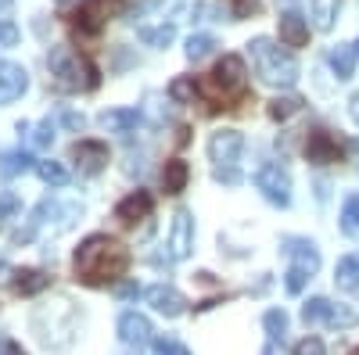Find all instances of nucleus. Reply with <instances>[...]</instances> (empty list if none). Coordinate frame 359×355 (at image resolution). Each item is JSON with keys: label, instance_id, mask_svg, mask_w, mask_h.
I'll return each instance as SVG.
<instances>
[{"label": "nucleus", "instance_id": "1", "mask_svg": "<svg viewBox=\"0 0 359 355\" xmlns=\"http://www.w3.org/2000/svg\"><path fill=\"white\" fill-rule=\"evenodd\" d=\"M126 270H130V251L108 233H90L76 248V277L86 287L115 284Z\"/></svg>", "mask_w": 359, "mask_h": 355}, {"label": "nucleus", "instance_id": "2", "mask_svg": "<svg viewBox=\"0 0 359 355\" xmlns=\"http://www.w3.org/2000/svg\"><path fill=\"white\" fill-rule=\"evenodd\" d=\"M47 69H50V83L54 90L62 94H79V90H94L101 83V72L90 57L76 54L72 47H54L47 57Z\"/></svg>", "mask_w": 359, "mask_h": 355}, {"label": "nucleus", "instance_id": "3", "mask_svg": "<svg viewBox=\"0 0 359 355\" xmlns=\"http://www.w3.org/2000/svg\"><path fill=\"white\" fill-rule=\"evenodd\" d=\"M248 50H252V65H255V72H259V79L266 86H294L298 62L287 50H280L273 40H266V36H255L248 43Z\"/></svg>", "mask_w": 359, "mask_h": 355}, {"label": "nucleus", "instance_id": "4", "mask_svg": "<svg viewBox=\"0 0 359 355\" xmlns=\"http://www.w3.org/2000/svg\"><path fill=\"white\" fill-rule=\"evenodd\" d=\"M245 76H248L245 57L226 54L223 62L212 69V76H208L205 83H198V90H201L205 97H212L216 104L230 108V101H245V97H248V90H245Z\"/></svg>", "mask_w": 359, "mask_h": 355}, {"label": "nucleus", "instance_id": "5", "mask_svg": "<svg viewBox=\"0 0 359 355\" xmlns=\"http://www.w3.org/2000/svg\"><path fill=\"white\" fill-rule=\"evenodd\" d=\"M245 151V137L237 130H219L208 137V162L216 165V180L226 187L241 183V172H237V162H241Z\"/></svg>", "mask_w": 359, "mask_h": 355}, {"label": "nucleus", "instance_id": "6", "mask_svg": "<svg viewBox=\"0 0 359 355\" xmlns=\"http://www.w3.org/2000/svg\"><path fill=\"white\" fill-rule=\"evenodd\" d=\"M302 319L306 323H327V327H334V330H348V327L359 323V316L348 305H334L327 298H309L302 305Z\"/></svg>", "mask_w": 359, "mask_h": 355}, {"label": "nucleus", "instance_id": "7", "mask_svg": "<svg viewBox=\"0 0 359 355\" xmlns=\"http://www.w3.org/2000/svg\"><path fill=\"white\" fill-rule=\"evenodd\" d=\"M345 151H348V144H341L331 130H323V126L309 130V137H306V158H309L313 165L345 162Z\"/></svg>", "mask_w": 359, "mask_h": 355}, {"label": "nucleus", "instance_id": "8", "mask_svg": "<svg viewBox=\"0 0 359 355\" xmlns=\"http://www.w3.org/2000/svg\"><path fill=\"white\" fill-rule=\"evenodd\" d=\"M255 187L262 190V197L269 204H280V209H287L291 204V176L277 165V162H269L255 172Z\"/></svg>", "mask_w": 359, "mask_h": 355}, {"label": "nucleus", "instance_id": "9", "mask_svg": "<svg viewBox=\"0 0 359 355\" xmlns=\"http://www.w3.org/2000/svg\"><path fill=\"white\" fill-rule=\"evenodd\" d=\"M165 248H169L172 262H184L191 255V248H194V219H191L187 209H180L172 216V230H169V244Z\"/></svg>", "mask_w": 359, "mask_h": 355}, {"label": "nucleus", "instance_id": "10", "mask_svg": "<svg viewBox=\"0 0 359 355\" xmlns=\"http://www.w3.org/2000/svg\"><path fill=\"white\" fill-rule=\"evenodd\" d=\"M69 158L76 162V169L83 176H97L108 165V144H101V140H79V144H72Z\"/></svg>", "mask_w": 359, "mask_h": 355}, {"label": "nucleus", "instance_id": "11", "mask_svg": "<svg viewBox=\"0 0 359 355\" xmlns=\"http://www.w3.org/2000/svg\"><path fill=\"white\" fill-rule=\"evenodd\" d=\"M144 298H147V305H151L155 312H162V316H169V319H176V316L187 312V298H184V294H180L176 287H169V284L147 287Z\"/></svg>", "mask_w": 359, "mask_h": 355}, {"label": "nucleus", "instance_id": "12", "mask_svg": "<svg viewBox=\"0 0 359 355\" xmlns=\"http://www.w3.org/2000/svg\"><path fill=\"white\" fill-rule=\"evenodd\" d=\"M151 209H155V197L147 194V190H133V194H126L123 201L115 204V219L123 223V226H133V223L151 216Z\"/></svg>", "mask_w": 359, "mask_h": 355}, {"label": "nucleus", "instance_id": "13", "mask_svg": "<svg viewBox=\"0 0 359 355\" xmlns=\"http://www.w3.org/2000/svg\"><path fill=\"white\" fill-rule=\"evenodd\" d=\"M29 90V72L15 62H0V104H11Z\"/></svg>", "mask_w": 359, "mask_h": 355}, {"label": "nucleus", "instance_id": "14", "mask_svg": "<svg viewBox=\"0 0 359 355\" xmlns=\"http://www.w3.org/2000/svg\"><path fill=\"white\" fill-rule=\"evenodd\" d=\"M151 319L140 316V312H123L118 316V337H123L126 344H147L151 341Z\"/></svg>", "mask_w": 359, "mask_h": 355}, {"label": "nucleus", "instance_id": "15", "mask_svg": "<svg viewBox=\"0 0 359 355\" xmlns=\"http://www.w3.org/2000/svg\"><path fill=\"white\" fill-rule=\"evenodd\" d=\"M280 43L284 47H306L309 43V22L298 11H284L280 15Z\"/></svg>", "mask_w": 359, "mask_h": 355}, {"label": "nucleus", "instance_id": "16", "mask_svg": "<svg viewBox=\"0 0 359 355\" xmlns=\"http://www.w3.org/2000/svg\"><path fill=\"white\" fill-rule=\"evenodd\" d=\"M284 251H287L298 265H306L309 273L320 270V251H316L313 241H302V237H284Z\"/></svg>", "mask_w": 359, "mask_h": 355}, {"label": "nucleus", "instance_id": "17", "mask_svg": "<svg viewBox=\"0 0 359 355\" xmlns=\"http://www.w3.org/2000/svg\"><path fill=\"white\" fill-rule=\"evenodd\" d=\"M11 277H15L11 287H15V294H22V298H33V294L47 291V284H50V277L40 273V270H15Z\"/></svg>", "mask_w": 359, "mask_h": 355}, {"label": "nucleus", "instance_id": "18", "mask_svg": "<svg viewBox=\"0 0 359 355\" xmlns=\"http://www.w3.org/2000/svg\"><path fill=\"white\" fill-rule=\"evenodd\" d=\"M187 180H191V165H187L184 158L165 162V169H162V187H165V194H180V190L187 187Z\"/></svg>", "mask_w": 359, "mask_h": 355}, {"label": "nucleus", "instance_id": "19", "mask_svg": "<svg viewBox=\"0 0 359 355\" xmlns=\"http://www.w3.org/2000/svg\"><path fill=\"white\" fill-rule=\"evenodd\" d=\"M101 123H104V130H111V133H130V130H137V123H140V111H137V108H115V111H104V115H101Z\"/></svg>", "mask_w": 359, "mask_h": 355}, {"label": "nucleus", "instance_id": "20", "mask_svg": "<svg viewBox=\"0 0 359 355\" xmlns=\"http://www.w3.org/2000/svg\"><path fill=\"white\" fill-rule=\"evenodd\" d=\"M29 169H33V155H29V151H4V155H0V176H4V180L22 176Z\"/></svg>", "mask_w": 359, "mask_h": 355}, {"label": "nucleus", "instance_id": "21", "mask_svg": "<svg viewBox=\"0 0 359 355\" xmlns=\"http://www.w3.org/2000/svg\"><path fill=\"white\" fill-rule=\"evenodd\" d=\"M334 280L341 291H359V255H345L334 270Z\"/></svg>", "mask_w": 359, "mask_h": 355}, {"label": "nucleus", "instance_id": "22", "mask_svg": "<svg viewBox=\"0 0 359 355\" xmlns=\"http://www.w3.org/2000/svg\"><path fill=\"white\" fill-rule=\"evenodd\" d=\"M327 62H331V69H334V76H338V79H352V69H355V50H348V47H334L331 54H327Z\"/></svg>", "mask_w": 359, "mask_h": 355}, {"label": "nucleus", "instance_id": "23", "mask_svg": "<svg viewBox=\"0 0 359 355\" xmlns=\"http://www.w3.org/2000/svg\"><path fill=\"white\" fill-rule=\"evenodd\" d=\"M302 108H306L302 97H273V101H269V118H277V123H287V118L298 115Z\"/></svg>", "mask_w": 359, "mask_h": 355}, {"label": "nucleus", "instance_id": "24", "mask_svg": "<svg viewBox=\"0 0 359 355\" xmlns=\"http://www.w3.org/2000/svg\"><path fill=\"white\" fill-rule=\"evenodd\" d=\"M36 172H40V180L50 183V187H65L69 183V169L62 162H36Z\"/></svg>", "mask_w": 359, "mask_h": 355}, {"label": "nucleus", "instance_id": "25", "mask_svg": "<svg viewBox=\"0 0 359 355\" xmlns=\"http://www.w3.org/2000/svg\"><path fill=\"white\" fill-rule=\"evenodd\" d=\"M194 94H201V90H198V83H194L191 76H180V79H172V83H169V97H172L176 104L194 101Z\"/></svg>", "mask_w": 359, "mask_h": 355}, {"label": "nucleus", "instance_id": "26", "mask_svg": "<svg viewBox=\"0 0 359 355\" xmlns=\"http://www.w3.org/2000/svg\"><path fill=\"white\" fill-rule=\"evenodd\" d=\"M262 327H266V334L273 341H284V334H287V312L284 309H269L262 316Z\"/></svg>", "mask_w": 359, "mask_h": 355}, {"label": "nucleus", "instance_id": "27", "mask_svg": "<svg viewBox=\"0 0 359 355\" xmlns=\"http://www.w3.org/2000/svg\"><path fill=\"white\" fill-rule=\"evenodd\" d=\"M219 43H216V36H208V33H198V36H191L187 40V57L191 62H201V57H208Z\"/></svg>", "mask_w": 359, "mask_h": 355}, {"label": "nucleus", "instance_id": "28", "mask_svg": "<svg viewBox=\"0 0 359 355\" xmlns=\"http://www.w3.org/2000/svg\"><path fill=\"white\" fill-rule=\"evenodd\" d=\"M172 36H176V25L172 22L169 25H158V29H140V40L151 43V47H169Z\"/></svg>", "mask_w": 359, "mask_h": 355}, {"label": "nucleus", "instance_id": "29", "mask_svg": "<svg viewBox=\"0 0 359 355\" xmlns=\"http://www.w3.org/2000/svg\"><path fill=\"white\" fill-rule=\"evenodd\" d=\"M29 144H33L36 151H47V147L54 144V123H50V118H43V123L33 126V133H29Z\"/></svg>", "mask_w": 359, "mask_h": 355}, {"label": "nucleus", "instance_id": "30", "mask_svg": "<svg viewBox=\"0 0 359 355\" xmlns=\"http://www.w3.org/2000/svg\"><path fill=\"white\" fill-rule=\"evenodd\" d=\"M313 273L306 270V265H298V262H291V270L284 273V287H287V294H302V287H306V280H309Z\"/></svg>", "mask_w": 359, "mask_h": 355}, {"label": "nucleus", "instance_id": "31", "mask_svg": "<svg viewBox=\"0 0 359 355\" xmlns=\"http://www.w3.org/2000/svg\"><path fill=\"white\" fill-rule=\"evenodd\" d=\"M76 25L83 29V33H97V29H101V11H97V4H86L83 11H76Z\"/></svg>", "mask_w": 359, "mask_h": 355}, {"label": "nucleus", "instance_id": "32", "mask_svg": "<svg viewBox=\"0 0 359 355\" xmlns=\"http://www.w3.org/2000/svg\"><path fill=\"white\" fill-rule=\"evenodd\" d=\"M341 230H345V233H352V237L359 233V194L345 201V212H341Z\"/></svg>", "mask_w": 359, "mask_h": 355}, {"label": "nucleus", "instance_id": "33", "mask_svg": "<svg viewBox=\"0 0 359 355\" xmlns=\"http://www.w3.org/2000/svg\"><path fill=\"white\" fill-rule=\"evenodd\" d=\"M334 11H338V0H316V29H331Z\"/></svg>", "mask_w": 359, "mask_h": 355}, {"label": "nucleus", "instance_id": "34", "mask_svg": "<svg viewBox=\"0 0 359 355\" xmlns=\"http://www.w3.org/2000/svg\"><path fill=\"white\" fill-rule=\"evenodd\" d=\"M22 40V33H18V25L15 22H4L0 18V50H8V47H15Z\"/></svg>", "mask_w": 359, "mask_h": 355}, {"label": "nucleus", "instance_id": "35", "mask_svg": "<svg viewBox=\"0 0 359 355\" xmlns=\"http://www.w3.org/2000/svg\"><path fill=\"white\" fill-rule=\"evenodd\" d=\"M155 351H158V355H191V348L180 344L176 337H158V341H155Z\"/></svg>", "mask_w": 359, "mask_h": 355}, {"label": "nucleus", "instance_id": "36", "mask_svg": "<svg viewBox=\"0 0 359 355\" xmlns=\"http://www.w3.org/2000/svg\"><path fill=\"white\" fill-rule=\"evenodd\" d=\"M294 355H327V348H323L320 337H306V341L294 344Z\"/></svg>", "mask_w": 359, "mask_h": 355}, {"label": "nucleus", "instance_id": "37", "mask_svg": "<svg viewBox=\"0 0 359 355\" xmlns=\"http://www.w3.org/2000/svg\"><path fill=\"white\" fill-rule=\"evenodd\" d=\"M15 212H18V197L15 194H0V223L11 219Z\"/></svg>", "mask_w": 359, "mask_h": 355}, {"label": "nucleus", "instance_id": "38", "mask_svg": "<svg viewBox=\"0 0 359 355\" xmlns=\"http://www.w3.org/2000/svg\"><path fill=\"white\" fill-rule=\"evenodd\" d=\"M259 11V0H233V15L237 18H252Z\"/></svg>", "mask_w": 359, "mask_h": 355}, {"label": "nucleus", "instance_id": "39", "mask_svg": "<svg viewBox=\"0 0 359 355\" xmlns=\"http://www.w3.org/2000/svg\"><path fill=\"white\" fill-rule=\"evenodd\" d=\"M62 123H65L69 130H83V126H86V118H83L79 111H69V108H65V111H62Z\"/></svg>", "mask_w": 359, "mask_h": 355}, {"label": "nucleus", "instance_id": "40", "mask_svg": "<svg viewBox=\"0 0 359 355\" xmlns=\"http://www.w3.org/2000/svg\"><path fill=\"white\" fill-rule=\"evenodd\" d=\"M115 294H118V298H137L140 287H137V284H118V287H115Z\"/></svg>", "mask_w": 359, "mask_h": 355}, {"label": "nucleus", "instance_id": "41", "mask_svg": "<svg viewBox=\"0 0 359 355\" xmlns=\"http://www.w3.org/2000/svg\"><path fill=\"white\" fill-rule=\"evenodd\" d=\"M8 355H25V351H22V348H18L15 341H8Z\"/></svg>", "mask_w": 359, "mask_h": 355}, {"label": "nucleus", "instance_id": "42", "mask_svg": "<svg viewBox=\"0 0 359 355\" xmlns=\"http://www.w3.org/2000/svg\"><path fill=\"white\" fill-rule=\"evenodd\" d=\"M352 118L359 123V97H352Z\"/></svg>", "mask_w": 359, "mask_h": 355}, {"label": "nucleus", "instance_id": "43", "mask_svg": "<svg viewBox=\"0 0 359 355\" xmlns=\"http://www.w3.org/2000/svg\"><path fill=\"white\" fill-rule=\"evenodd\" d=\"M0 273H8V262L4 258H0Z\"/></svg>", "mask_w": 359, "mask_h": 355}, {"label": "nucleus", "instance_id": "44", "mask_svg": "<svg viewBox=\"0 0 359 355\" xmlns=\"http://www.w3.org/2000/svg\"><path fill=\"white\" fill-rule=\"evenodd\" d=\"M352 50H355V62H359V40H355V43H352Z\"/></svg>", "mask_w": 359, "mask_h": 355}, {"label": "nucleus", "instance_id": "45", "mask_svg": "<svg viewBox=\"0 0 359 355\" xmlns=\"http://www.w3.org/2000/svg\"><path fill=\"white\" fill-rule=\"evenodd\" d=\"M352 355H359V348H355V351H352Z\"/></svg>", "mask_w": 359, "mask_h": 355}]
</instances>
